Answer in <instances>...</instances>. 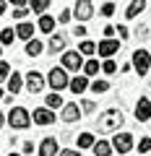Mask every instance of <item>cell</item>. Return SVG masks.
<instances>
[{
  "instance_id": "6da1fadb",
  "label": "cell",
  "mask_w": 151,
  "mask_h": 156,
  "mask_svg": "<svg viewBox=\"0 0 151 156\" xmlns=\"http://www.w3.org/2000/svg\"><path fill=\"white\" fill-rule=\"evenodd\" d=\"M123 112L120 109H107L102 117H96V130L99 133H117V128L123 125Z\"/></svg>"
},
{
  "instance_id": "7a4b0ae2",
  "label": "cell",
  "mask_w": 151,
  "mask_h": 156,
  "mask_svg": "<svg viewBox=\"0 0 151 156\" xmlns=\"http://www.w3.org/2000/svg\"><path fill=\"white\" fill-rule=\"evenodd\" d=\"M8 125H11L13 130H26L29 125H31V115H29L23 107H11V112H8Z\"/></svg>"
},
{
  "instance_id": "3957f363",
  "label": "cell",
  "mask_w": 151,
  "mask_h": 156,
  "mask_svg": "<svg viewBox=\"0 0 151 156\" xmlns=\"http://www.w3.org/2000/svg\"><path fill=\"white\" fill-rule=\"evenodd\" d=\"M47 83L52 86V91H60V89H65L68 83H70V81H68V73L63 70V68H52L50 70V76H47Z\"/></svg>"
},
{
  "instance_id": "277c9868",
  "label": "cell",
  "mask_w": 151,
  "mask_h": 156,
  "mask_svg": "<svg viewBox=\"0 0 151 156\" xmlns=\"http://www.w3.org/2000/svg\"><path fill=\"white\" fill-rule=\"evenodd\" d=\"M133 68L138 70V76H146V73H149V68H151V52L135 50V52H133Z\"/></svg>"
},
{
  "instance_id": "5b68a950",
  "label": "cell",
  "mask_w": 151,
  "mask_h": 156,
  "mask_svg": "<svg viewBox=\"0 0 151 156\" xmlns=\"http://www.w3.org/2000/svg\"><path fill=\"white\" fill-rule=\"evenodd\" d=\"M112 148L117 151V154H128V151L133 148V135L130 133H117L112 138Z\"/></svg>"
},
{
  "instance_id": "8992f818",
  "label": "cell",
  "mask_w": 151,
  "mask_h": 156,
  "mask_svg": "<svg viewBox=\"0 0 151 156\" xmlns=\"http://www.w3.org/2000/svg\"><path fill=\"white\" fill-rule=\"evenodd\" d=\"M84 68V57H81V52H65L63 55V70H81Z\"/></svg>"
},
{
  "instance_id": "52a82bcc",
  "label": "cell",
  "mask_w": 151,
  "mask_h": 156,
  "mask_svg": "<svg viewBox=\"0 0 151 156\" xmlns=\"http://www.w3.org/2000/svg\"><path fill=\"white\" fill-rule=\"evenodd\" d=\"M26 89L31 91V94H39V91L45 89V78H42V73H37V70L26 73Z\"/></svg>"
},
{
  "instance_id": "ba28073f",
  "label": "cell",
  "mask_w": 151,
  "mask_h": 156,
  "mask_svg": "<svg viewBox=\"0 0 151 156\" xmlns=\"http://www.w3.org/2000/svg\"><path fill=\"white\" fill-rule=\"evenodd\" d=\"M117 50H120V42H117V39H102L99 44H96V52H99L102 57H112Z\"/></svg>"
},
{
  "instance_id": "9c48e42d",
  "label": "cell",
  "mask_w": 151,
  "mask_h": 156,
  "mask_svg": "<svg viewBox=\"0 0 151 156\" xmlns=\"http://www.w3.org/2000/svg\"><path fill=\"white\" fill-rule=\"evenodd\" d=\"M91 16H94V3L78 0V3H76V18H78V21H89Z\"/></svg>"
},
{
  "instance_id": "30bf717a",
  "label": "cell",
  "mask_w": 151,
  "mask_h": 156,
  "mask_svg": "<svg viewBox=\"0 0 151 156\" xmlns=\"http://www.w3.org/2000/svg\"><path fill=\"white\" fill-rule=\"evenodd\" d=\"M135 120L138 122L151 120V99H138V104H135Z\"/></svg>"
},
{
  "instance_id": "8fae6325",
  "label": "cell",
  "mask_w": 151,
  "mask_h": 156,
  "mask_svg": "<svg viewBox=\"0 0 151 156\" xmlns=\"http://www.w3.org/2000/svg\"><path fill=\"white\" fill-rule=\"evenodd\" d=\"M55 122V112L42 107V109H34V125H52Z\"/></svg>"
},
{
  "instance_id": "7c38bea8",
  "label": "cell",
  "mask_w": 151,
  "mask_h": 156,
  "mask_svg": "<svg viewBox=\"0 0 151 156\" xmlns=\"http://www.w3.org/2000/svg\"><path fill=\"white\" fill-rule=\"evenodd\" d=\"M60 117L65 120V122H78V120H81V107L78 104H65Z\"/></svg>"
},
{
  "instance_id": "4fadbf2b",
  "label": "cell",
  "mask_w": 151,
  "mask_h": 156,
  "mask_svg": "<svg viewBox=\"0 0 151 156\" xmlns=\"http://www.w3.org/2000/svg\"><path fill=\"white\" fill-rule=\"evenodd\" d=\"M60 148H57V138H45L39 146V156H57Z\"/></svg>"
},
{
  "instance_id": "5bb4252c",
  "label": "cell",
  "mask_w": 151,
  "mask_h": 156,
  "mask_svg": "<svg viewBox=\"0 0 151 156\" xmlns=\"http://www.w3.org/2000/svg\"><path fill=\"white\" fill-rule=\"evenodd\" d=\"M63 50H65V34H52L50 52H52V55H57V52H63Z\"/></svg>"
},
{
  "instance_id": "9a60e30c",
  "label": "cell",
  "mask_w": 151,
  "mask_h": 156,
  "mask_svg": "<svg viewBox=\"0 0 151 156\" xmlns=\"http://www.w3.org/2000/svg\"><path fill=\"white\" fill-rule=\"evenodd\" d=\"M31 34H34V26H31L29 21H23V23H18V26H16V37H18V39L31 42Z\"/></svg>"
},
{
  "instance_id": "2e32d148",
  "label": "cell",
  "mask_w": 151,
  "mask_h": 156,
  "mask_svg": "<svg viewBox=\"0 0 151 156\" xmlns=\"http://www.w3.org/2000/svg\"><path fill=\"white\" fill-rule=\"evenodd\" d=\"M68 86H70V91H73V94H84V91H86V86H89V81H86V76H76Z\"/></svg>"
},
{
  "instance_id": "e0dca14e",
  "label": "cell",
  "mask_w": 151,
  "mask_h": 156,
  "mask_svg": "<svg viewBox=\"0 0 151 156\" xmlns=\"http://www.w3.org/2000/svg\"><path fill=\"white\" fill-rule=\"evenodd\" d=\"M21 86H23L21 76H18V73H13V76L8 78V91H11V96H16L18 91H21Z\"/></svg>"
},
{
  "instance_id": "ac0fdd59",
  "label": "cell",
  "mask_w": 151,
  "mask_h": 156,
  "mask_svg": "<svg viewBox=\"0 0 151 156\" xmlns=\"http://www.w3.org/2000/svg\"><path fill=\"white\" fill-rule=\"evenodd\" d=\"M110 154H112V143H107V140L94 143V156H110Z\"/></svg>"
},
{
  "instance_id": "d6986e66",
  "label": "cell",
  "mask_w": 151,
  "mask_h": 156,
  "mask_svg": "<svg viewBox=\"0 0 151 156\" xmlns=\"http://www.w3.org/2000/svg\"><path fill=\"white\" fill-rule=\"evenodd\" d=\"M143 8H146L143 0H138V3H130V5H128V13H125V16H128V18H138V13L143 11Z\"/></svg>"
},
{
  "instance_id": "ffe728a7",
  "label": "cell",
  "mask_w": 151,
  "mask_h": 156,
  "mask_svg": "<svg viewBox=\"0 0 151 156\" xmlns=\"http://www.w3.org/2000/svg\"><path fill=\"white\" fill-rule=\"evenodd\" d=\"M57 107H65V104H63V96L52 91V94L47 96V109H57Z\"/></svg>"
},
{
  "instance_id": "44dd1931",
  "label": "cell",
  "mask_w": 151,
  "mask_h": 156,
  "mask_svg": "<svg viewBox=\"0 0 151 156\" xmlns=\"http://www.w3.org/2000/svg\"><path fill=\"white\" fill-rule=\"evenodd\" d=\"M78 148H94V135L91 133H81L78 135Z\"/></svg>"
},
{
  "instance_id": "7402d4cb",
  "label": "cell",
  "mask_w": 151,
  "mask_h": 156,
  "mask_svg": "<svg viewBox=\"0 0 151 156\" xmlns=\"http://www.w3.org/2000/svg\"><path fill=\"white\" fill-rule=\"evenodd\" d=\"M42 52V42H37V39H31V42H26V55L37 57Z\"/></svg>"
},
{
  "instance_id": "603a6c76",
  "label": "cell",
  "mask_w": 151,
  "mask_h": 156,
  "mask_svg": "<svg viewBox=\"0 0 151 156\" xmlns=\"http://www.w3.org/2000/svg\"><path fill=\"white\" fill-rule=\"evenodd\" d=\"M99 70H102V65H99L96 60H89V62H84V73H86V76H96Z\"/></svg>"
},
{
  "instance_id": "cb8c5ba5",
  "label": "cell",
  "mask_w": 151,
  "mask_h": 156,
  "mask_svg": "<svg viewBox=\"0 0 151 156\" xmlns=\"http://www.w3.org/2000/svg\"><path fill=\"white\" fill-rule=\"evenodd\" d=\"M39 29L42 31H52V29H55V18L52 16H42L39 18Z\"/></svg>"
},
{
  "instance_id": "d4e9b609",
  "label": "cell",
  "mask_w": 151,
  "mask_h": 156,
  "mask_svg": "<svg viewBox=\"0 0 151 156\" xmlns=\"http://www.w3.org/2000/svg\"><path fill=\"white\" fill-rule=\"evenodd\" d=\"M13 39H16V31L13 29H3L0 31V44H11Z\"/></svg>"
},
{
  "instance_id": "484cf974",
  "label": "cell",
  "mask_w": 151,
  "mask_h": 156,
  "mask_svg": "<svg viewBox=\"0 0 151 156\" xmlns=\"http://www.w3.org/2000/svg\"><path fill=\"white\" fill-rule=\"evenodd\" d=\"M78 52H81V55H94V52H96V44H94V42H89V39H86V42H81Z\"/></svg>"
},
{
  "instance_id": "4316f807",
  "label": "cell",
  "mask_w": 151,
  "mask_h": 156,
  "mask_svg": "<svg viewBox=\"0 0 151 156\" xmlns=\"http://www.w3.org/2000/svg\"><path fill=\"white\" fill-rule=\"evenodd\" d=\"M47 8H50V0H37V3H31V11L34 13H45Z\"/></svg>"
},
{
  "instance_id": "83f0119b",
  "label": "cell",
  "mask_w": 151,
  "mask_h": 156,
  "mask_svg": "<svg viewBox=\"0 0 151 156\" xmlns=\"http://www.w3.org/2000/svg\"><path fill=\"white\" fill-rule=\"evenodd\" d=\"M107 89H110L107 81H94V83H91V91H94V94H104Z\"/></svg>"
},
{
  "instance_id": "f1b7e54d",
  "label": "cell",
  "mask_w": 151,
  "mask_h": 156,
  "mask_svg": "<svg viewBox=\"0 0 151 156\" xmlns=\"http://www.w3.org/2000/svg\"><path fill=\"white\" fill-rule=\"evenodd\" d=\"M11 78V65L5 60H0V81H8Z\"/></svg>"
},
{
  "instance_id": "f546056e",
  "label": "cell",
  "mask_w": 151,
  "mask_h": 156,
  "mask_svg": "<svg viewBox=\"0 0 151 156\" xmlns=\"http://www.w3.org/2000/svg\"><path fill=\"white\" fill-rule=\"evenodd\" d=\"M138 151H143V154H146V151H151V138H141L138 140Z\"/></svg>"
},
{
  "instance_id": "4dcf8cb0",
  "label": "cell",
  "mask_w": 151,
  "mask_h": 156,
  "mask_svg": "<svg viewBox=\"0 0 151 156\" xmlns=\"http://www.w3.org/2000/svg\"><path fill=\"white\" fill-rule=\"evenodd\" d=\"M115 13V3H104L102 5V16H112Z\"/></svg>"
},
{
  "instance_id": "1f68e13d",
  "label": "cell",
  "mask_w": 151,
  "mask_h": 156,
  "mask_svg": "<svg viewBox=\"0 0 151 156\" xmlns=\"http://www.w3.org/2000/svg\"><path fill=\"white\" fill-rule=\"evenodd\" d=\"M102 70H104V73H115V70H117V65H115V60H107L104 65H102Z\"/></svg>"
},
{
  "instance_id": "d6a6232c",
  "label": "cell",
  "mask_w": 151,
  "mask_h": 156,
  "mask_svg": "<svg viewBox=\"0 0 151 156\" xmlns=\"http://www.w3.org/2000/svg\"><path fill=\"white\" fill-rule=\"evenodd\" d=\"M70 18H73V11H63L60 16H57V21H60V23H68Z\"/></svg>"
},
{
  "instance_id": "836d02e7",
  "label": "cell",
  "mask_w": 151,
  "mask_h": 156,
  "mask_svg": "<svg viewBox=\"0 0 151 156\" xmlns=\"http://www.w3.org/2000/svg\"><path fill=\"white\" fill-rule=\"evenodd\" d=\"M26 8H13V18H18V21H21V18H26Z\"/></svg>"
},
{
  "instance_id": "e575fe53",
  "label": "cell",
  "mask_w": 151,
  "mask_h": 156,
  "mask_svg": "<svg viewBox=\"0 0 151 156\" xmlns=\"http://www.w3.org/2000/svg\"><path fill=\"white\" fill-rule=\"evenodd\" d=\"M81 109H84V112H94V109H96V104H94L91 99H86L84 104H81Z\"/></svg>"
},
{
  "instance_id": "d590c367",
  "label": "cell",
  "mask_w": 151,
  "mask_h": 156,
  "mask_svg": "<svg viewBox=\"0 0 151 156\" xmlns=\"http://www.w3.org/2000/svg\"><path fill=\"white\" fill-rule=\"evenodd\" d=\"M117 34H120L123 39H128V37H130V34H128V26H117Z\"/></svg>"
},
{
  "instance_id": "8d00e7d4",
  "label": "cell",
  "mask_w": 151,
  "mask_h": 156,
  "mask_svg": "<svg viewBox=\"0 0 151 156\" xmlns=\"http://www.w3.org/2000/svg\"><path fill=\"white\" fill-rule=\"evenodd\" d=\"M57 156H78V151H73V148H65V151H60Z\"/></svg>"
},
{
  "instance_id": "74e56055",
  "label": "cell",
  "mask_w": 151,
  "mask_h": 156,
  "mask_svg": "<svg viewBox=\"0 0 151 156\" xmlns=\"http://www.w3.org/2000/svg\"><path fill=\"white\" fill-rule=\"evenodd\" d=\"M31 151H34V143H29V140H26V143H23V154H31Z\"/></svg>"
},
{
  "instance_id": "f35d334b",
  "label": "cell",
  "mask_w": 151,
  "mask_h": 156,
  "mask_svg": "<svg viewBox=\"0 0 151 156\" xmlns=\"http://www.w3.org/2000/svg\"><path fill=\"white\" fill-rule=\"evenodd\" d=\"M112 34H115V29H112V26H107V29H104V37H107V39H112Z\"/></svg>"
},
{
  "instance_id": "ab89813d",
  "label": "cell",
  "mask_w": 151,
  "mask_h": 156,
  "mask_svg": "<svg viewBox=\"0 0 151 156\" xmlns=\"http://www.w3.org/2000/svg\"><path fill=\"white\" fill-rule=\"evenodd\" d=\"M5 8H8V3H3V0H0V16L5 13Z\"/></svg>"
},
{
  "instance_id": "60d3db41",
  "label": "cell",
  "mask_w": 151,
  "mask_h": 156,
  "mask_svg": "<svg viewBox=\"0 0 151 156\" xmlns=\"http://www.w3.org/2000/svg\"><path fill=\"white\" fill-rule=\"evenodd\" d=\"M3 122H8V120H5V115H3V112H0V125H3Z\"/></svg>"
},
{
  "instance_id": "b9f144b4",
  "label": "cell",
  "mask_w": 151,
  "mask_h": 156,
  "mask_svg": "<svg viewBox=\"0 0 151 156\" xmlns=\"http://www.w3.org/2000/svg\"><path fill=\"white\" fill-rule=\"evenodd\" d=\"M0 99H3V89H0Z\"/></svg>"
},
{
  "instance_id": "7bdbcfd3",
  "label": "cell",
  "mask_w": 151,
  "mask_h": 156,
  "mask_svg": "<svg viewBox=\"0 0 151 156\" xmlns=\"http://www.w3.org/2000/svg\"><path fill=\"white\" fill-rule=\"evenodd\" d=\"M0 55H3V44H0Z\"/></svg>"
},
{
  "instance_id": "ee69618b",
  "label": "cell",
  "mask_w": 151,
  "mask_h": 156,
  "mask_svg": "<svg viewBox=\"0 0 151 156\" xmlns=\"http://www.w3.org/2000/svg\"><path fill=\"white\" fill-rule=\"evenodd\" d=\"M11 156H21V154H11Z\"/></svg>"
}]
</instances>
